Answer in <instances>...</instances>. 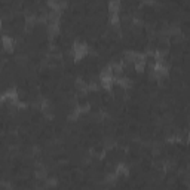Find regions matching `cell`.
<instances>
[{"instance_id":"1","label":"cell","mask_w":190,"mask_h":190,"mask_svg":"<svg viewBox=\"0 0 190 190\" xmlns=\"http://www.w3.org/2000/svg\"><path fill=\"white\" fill-rule=\"evenodd\" d=\"M12 46H13V42L10 37L8 36H3V48L6 50H12Z\"/></svg>"}]
</instances>
